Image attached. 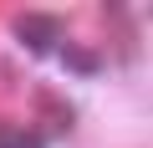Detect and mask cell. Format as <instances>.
I'll return each mask as SVG.
<instances>
[{
	"label": "cell",
	"instance_id": "cell-2",
	"mask_svg": "<svg viewBox=\"0 0 153 148\" xmlns=\"http://www.w3.org/2000/svg\"><path fill=\"white\" fill-rule=\"evenodd\" d=\"M0 148H46V133L41 128H5L0 133Z\"/></svg>",
	"mask_w": 153,
	"mask_h": 148
},
{
	"label": "cell",
	"instance_id": "cell-3",
	"mask_svg": "<svg viewBox=\"0 0 153 148\" xmlns=\"http://www.w3.org/2000/svg\"><path fill=\"white\" fill-rule=\"evenodd\" d=\"M66 66L76 71V77H92V71H97V51H87V46H66Z\"/></svg>",
	"mask_w": 153,
	"mask_h": 148
},
{
	"label": "cell",
	"instance_id": "cell-1",
	"mask_svg": "<svg viewBox=\"0 0 153 148\" xmlns=\"http://www.w3.org/2000/svg\"><path fill=\"white\" fill-rule=\"evenodd\" d=\"M16 41H21L26 51L46 56V51L61 41V21H56V16H21V21H16Z\"/></svg>",
	"mask_w": 153,
	"mask_h": 148
},
{
	"label": "cell",
	"instance_id": "cell-4",
	"mask_svg": "<svg viewBox=\"0 0 153 148\" xmlns=\"http://www.w3.org/2000/svg\"><path fill=\"white\" fill-rule=\"evenodd\" d=\"M0 133H5V128H0Z\"/></svg>",
	"mask_w": 153,
	"mask_h": 148
}]
</instances>
